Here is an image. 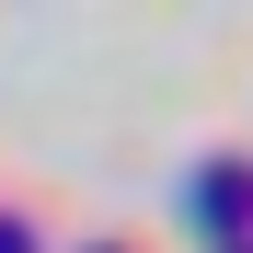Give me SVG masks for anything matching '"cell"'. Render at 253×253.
<instances>
[{"mask_svg":"<svg viewBox=\"0 0 253 253\" xmlns=\"http://www.w3.org/2000/svg\"><path fill=\"white\" fill-rule=\"evenodd\" d=\"M0 253H23V219H0Z\"/></svg>","mask_w":253,"mask_h":253,"instance_id":"1","label":"cell"}]
</instances>
